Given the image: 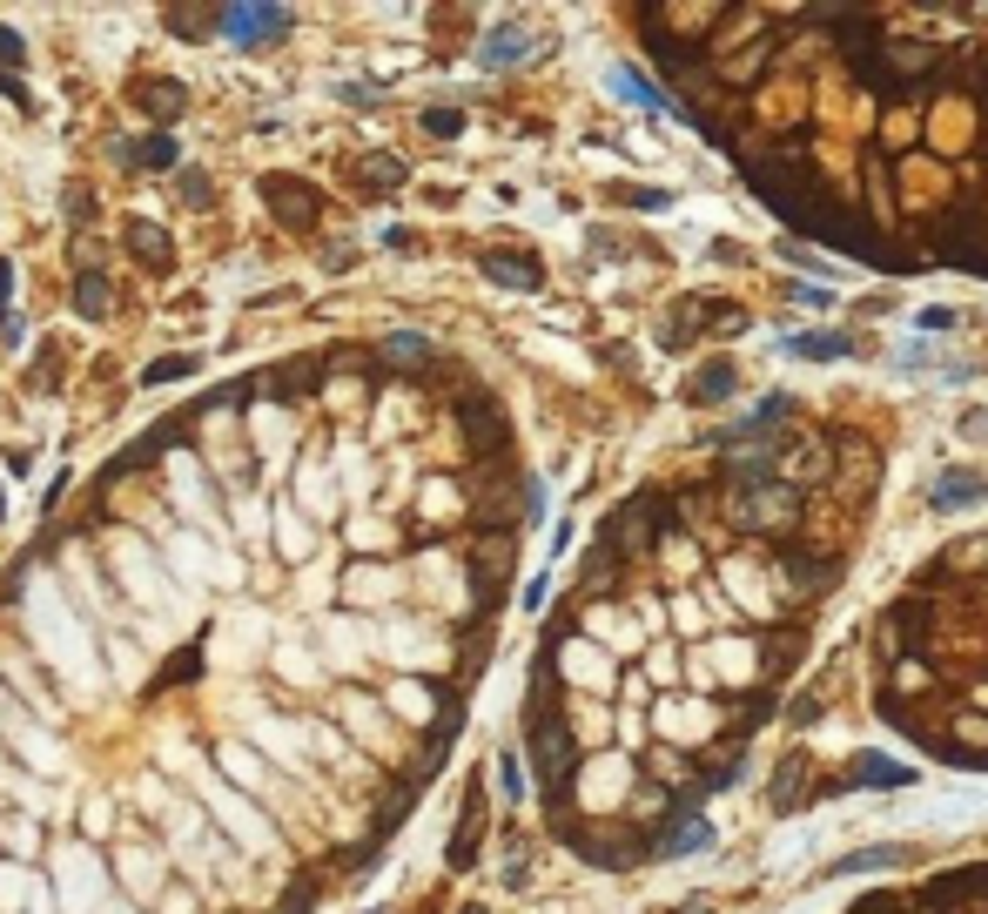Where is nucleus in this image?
<instances>
[{
    "mask_svg": "<svg viewBox=\"0 0 988 914\" xmlns=\"http://www.w3.org/2000/svg\"><path fill=\"white\" fill-rule=\"evenodd\" d=\"M612 88H619V95H632L639 108H659V115H673V102L659 95V88H652V81H645L639 67H612Z\"/></svg>",
    "mask_w": 988,
    "mask_h": 914,
    "instance_id": "ddd939ff",
    "label": "nucleus"
},
{
    "mask_svg": "<svg viewBox=\"0 0 988 914\" xmlns=\"http://www.w3.org/2000/svg\"><path fill=\"white\" fill-rule=\"evenodd\" d=\"M222 34L242 41V48L283 41V34H290V14H283V8H263V0H256V8H229V14H222Z\"/></svg>",
    "mask_w": 988,
    "mask_h": 914,
    "instance_id": "7ed1b4c3",
    "label": "nucleus"
},
{
    "mask_svg": "<svg viewBox=\"0 0 988 914\" xmlns=\"http://www.w3.org/2000/svg\"><path fill=\"white\" fill-rule=\"evenodd\" d=\"M464 914H484V907H464Z\"/></svg>",
    "mask_w": 988,
    "mask_h": 914,
    "instance_id": "7c9ffc66",
    "label": "nucleus"
},
{
    "mask_svg": "<svg viewBox=\"0 0 988 914\" xmlns=\"http://www.w3.org/2000/svg\"><path fill=\"white\" fill-rule=\"evenodd\" d=\"M518 61H532V34H525L518 21H505V28L484 34V67H518Z\"/></svg>",
    "mask_w": 988,
    "mask_h": 914,
    "instance_id": "6e6552de",
    "label": "nucleus"
},
{
    "mask_svg": "<svg viewBox=\"0 0 988 914\" xmlns=\"http://www.w3.org/2000/svg\"><path fill=\"white\" fill-rule=\"evenodd\" d=\"M961 438H975V444L988 438V410H968V418H961Z\"/></svg>",
    "mask_w": 988,
    "mask_h": 914,
    "instance_id": "c85d7f7f",
    "label": "nucleus"
},
{
    "mask_svg": "<svg viewBox=\"0 0 988 914\" xmlns=\"http://www.w3.org/2000/svg\"><path fill=\"white\" fill-rule=\"evenodd\" d=\"M975 497H988V477H975V471H942L935 491H928V505H935V512H961V505H975Z\"/></svg>",
    "mask_w": 988,
    "mask_h": 914,
    "instance_id": "423d86ee",
    "label": "nucleus"
},
{
    "mask_svg": "<svg viewBox=\"0 0 988 914\" xmlns=\"http://www.w3.org/2000/svg\"><path fill=\"white\" fill-rule=\"evenodd\" d=\"M680 914H706V907H700V901H686V907H680Z\"/></svg>",
    "mask_w": 988,
    "mask_h": 914,
    "instance_id": "c756f323",
    "label": "nucleus"
},
{
    "mask_svg": "<svg viewBox=\"0 0 988 914\" xmlns=\"http://www.w3.org/2000/svg\"><path fill=\"white\" fill-rule=\"evenodd\" d=\"M21 61H28V41H21L14 28H0V74H14Z\"/></svg>",
    "mask_w": 988,
    "mask_h": 914,
    "instance_id": "b1692460",
    "label": "nucleus"
},
{
    "mask_svg": "<svg viewBox=\"0 0 988 914\" xmlns=\"http://www.w3.org/2000/svg\"><path fill=\"white\" fill-rule=\"evenodd\" d=\"M323 384V364L309 357V364H290V370H276L270 377V397H303V390H316Z\"/></svg>",
    "mask_w": 988,
    "mask_h": 914,
    "instance_id": "2eb2a0df",
    "label": "nucleus"
},
{
    "mask_svg": "<svg viewBox=\"0 0 988 914\" xmlns=\"http://www.w3.org/2000/svg\"><path fill=\"white\" fill-rule=\"evenodd\" d=\"M102 309H108V276H102L95 263H81V270H74V316L95 323Z\"/></svg>",
    "mask_w": 988,
    "mask_h": 914,
    "instance_id": "9d476101",
    "label": "nucleus"
},
{
    "mask_svg": "<svg viewBox=\"0 0 988 914\" xmlns=\"http://www.w3.org/2000/svg\"><path fill=\"white\" fill-rule=\"evenodd\" d=\"M88 209H95L88 182H67V222H74V229H88Z\"/></svg>",
    "mask_w": 988,
    "mask_h": 914,
    "instance_id": "5701e85b",
    "label": "nucleus"
},
{
    "mask_svg": "<svg viewBox=\"0 0 988 914\" xmlns=\"http://www.w3.org/2000/svg\"><path fill=\"white\" fill-rule=\"evenodd\" d=\"M309 907H316V881H309V874H296V881L283 887V901H276L270 914H309Z\"/></svg>",
    "mask_w": 988,
    "mask_h": 914,
    "instance_id": "a211bd4d",
    "label": "nucleus"
},
{
    "mask_svg": "<svg viewBox=\"0 0 988 914\" xmlns=\"http://www.w3.org/2000/svg\"><path fill=\"white\" fill-rule=\"evenodd\" d=\"M189 680H202V639H196V645H182V652L169 659V666L155 673V693H169V686H189Z\"/></svg>",
    "mask_w": 988,
    "mask_h": 914,
    "instance_id": "4468645a",
    "label": "nucleus"
},
{
    "mask_svg": "<svg viewBox=\"0 0 988 914\" xmlns=\"http://www.w3.org/2000/svg\"><path fill=\"white\" fill-rule=\"evenodd\" d=\"M484 276L505 290H538V263L532 256H484Z\"/></svg>",
    "mask_w": 988,
    "mask_h": 914,
    "instance_id": "9b49d317",
    "label": "nucleus"
},
{
    "mask_svg": "<svg viewBox=\"0 0 988 914\" xmlns=\"http://www.w3.org/2000/svg\"><path fill=\"white\" fill-rule=\"evenodd\" d=\"M202 370V357H155L148 370H141V384H182V377H196Z\"/></svg>",
    "mask_w": 988,
    "mask_h": 914,
    "instance_id": "dca6fc26",
    "label": "nucleus"
},
{
    "mask_svg": "<svg viewBox=\"0 0 988 914\" xmlns=\"http://www.w3.org/2000/svg\"><path fill=\"white\" fill-rule=\"evenodd\" d=\"M693 397H700V403H706V397H733V370H726V364H719V370H706V384H700Z\"/></svg>",
    "mask_w": 988,
    "mask_h": 914,
    "instance_id": "a878e982",
    "label": "nucleus"
},
{
    "mask_svg": "<svg viewBox=\"0 0 988 914\" xmlns=\"http://www.w3.org/2000/svg\"><path fill=\"white\" fill-rule=\"evenodd\" d=\"M357 182H364V189H397V182H403V161H397V155H370V169H364Z\"/></svg>",
    "mask_w": 988,
    "mask_h": 914,
    "instance_id": "6ab92c4d",
    "label": "nucleus"
},
{
    "mask_svg": "<svg viewBox=\"0 0 988 914\" xmlns=\"http://www.w3.org/2000/svg\"><path fill=\"white\" fill-rule=\"evenodd\" d=\"M122 235H128V256H135V263H148L155 276H169V270H176V249H169V235H161L155 222H128Z\"/></svg>",
    "mask_w": 988,
    "mask_h": 914,
    "instance_id": "39448f33",
    "label": "nucleus"
},
{
    "mask_svg": "<svg viewBox=\"0 0 988 914\" xmlns=\"http://www.w3.org/2000/svg\"><path fill=\"white\" fill-rule=\"evenodd\" d=\"M263 202L276 209L283 229H316V216H323V196L296 176H263Z\"/></svg>",
    "mask_w": 988,
    "mask_h": 914,
    "instance_id": "f03ea898",
    "label": "nucleus"
},
{
    "mask_svg": "<svg viewBox=\"0 0 988 914\" xmlns=\"http://www.w3.org/2000/svg\"><path fill=\"white\" fill-rule=\"evenodd\" d=\"M108 155L122 161V169H148V176H161V169H176V135L169 128H155L148 141H108Z\"/></svg>",
    "mask_w": 988,
    "mask_h": 914,
    "instance_id": "20e7f679",
    "label": "nucleus"
},
{
    "mask_svg": "<svg viewBox=\"0 0 988 914\" xmlns=\"http://www.w3.org/2000/svg\"><path fill=\"white\" fill-rule=\"evenodd\" d=\"M424 128H431V135H444V141H451V135H458V128H464V115H458V108H431V115H424Z\"/></svg>",
    "mask_w": 988,
    "mask_h": 914,
    "instance_id": "393cba45",
    "label": "nucleus"
},
{
    "mask_svg": "<svg viewBox=\"0 0 988 914\" xmlns=\"http://www.w3.org/2000/svg\"><path fill=\"white\" fill-rule=\"evenodd\" d=\"M793 296H800V303H807V309H828V303H834V290H813V283H800V290H793Z\"/></svg>",
    "mask_w": 988,
    "mask_h": 914,
    "instance_id": "cd10ccee",
    "label": "nucleus"
},
{
    "mask_svg": "<svg viewBox=\"0 0 988 914\" xmlns=\"http://www.w3.org/2000/svg\"><path fill=\"white\" fill-rule=\"evenodd\" d=\"M922 329H928V337H942V329H955V309H942V303H935V309H922Z\"/></svg>",
    "mask_w": 988,
    "mask_h": 914,
    "instance_id": "bb28decb",
    "label": "nucleus"
},
{
    "mask_svg": "<svg viewBox=\"0 0 988 914\" xmlns=\"http://www.w3.org/2000/svg\"><path fill=\"white\" fill-rule=\"evenodd\" d=\"M854 344L841 337V329H807V337H793L787 344V357H807V364H834V357H848Z\"/></svg>",
    "mask_w": 988,
    "mask_h": 914,
    "instance_id": "1a4fd4ad",
    "label": "nucleus"
},
{
    "mask_svg": "<svg viewBox=\"0 0 988 914\" xmlns=\"http://www.w3.org/2000/svg\"><path fill=\"white\" fill-rule=\"evenodd\" d=\"M383 357H390V364H431V344L403 329V337H390V344H383Z\"/></svg>",
    "mask_w": 988,
    "mask_h": 914,
    "instance_id": "aec40b11",
    "label": "nucleus"
},
{
    "mask_svg": "<svg viewBox=\"0 0 988 914\" xmlns=\"http://www.w3.org/2000/svg\"><path fill=\"white\" fill-rule=\"evenodd\" d=\"M169 28L182 41H209V34H222V8H169Z\"/></svg>",
    "mask_w": 988,
    "mask_h": 914,
    "instance_id": "f8f14e48",
    "label": "nucleus"
},
{
    "mask_svg": "<svg viewBox=\"0 0 988 914\" xmlns=\"http://www.w3.org/2000/svg\"><path fill=\"white\" fill-rule=\"evenodd\" d=\"M861 787H908L915 774L908 767H894V760H861V774H854Z\"/></svg>",
    "mask_w": 988,
    "mask_h": 914,
    "instance_id": "f3484780",
    "label": "nucleus"
},
{
    "mask_svg": "<svg viewBox=\"0 0 988 914\" xmlns=\"http://www.w3.org/2000/svg\"><path fill=\"white\" fill-rule=\"evenodd\" d=\"M464 438H498V418H491V403H464Z\"/></svg>",
    "mask_w": 988,
    "mask_h": 914,
    "instance_id": "4be33fe9",
    "label": "nucleus"
},
{
    "mask_svg": "<svg viewBox=\"0 0 988 914\" xmlns=\"http://www.w3.org/2000/svg\"><path fill=\"white\" fill-rule=\"evenodd\" d=\"M135 102H141L161 128H169V122L189 108V88H182V81H135Z\"/></svg>",
    "mask_w": 988,
    "mask_h": 914,
    "instance_id": "0eeeda50",
    "label": "nucleus"
},
{
    "mask_svg": "<svg viewBox=\"0 0 988 914\" xmlns=\"http://www.w3.org/2000/svg\"><path fill=\"white\" fill-rule=\"evenodd\" d=\"M700 848H713V827H706V820H686L680 834L666 841V854H700Z\"/></svg>",
    "mask_w": 988,
    "mask_h": 914,
    "instance_id": "412c9836",
    "label": "nucleus"
},
{
    "mask_svg": "<svg viewBox=\"0 0 988 914\" xmlns=\"http://www.w3.org/2000/svg\"><path fill=\"white\" fill-rule=\"evenodd\" d=\"M182 438H189V418H169V424H155V431H148V438H135V444H128V451H115V458H108V471H102V477H95V491H108V484H122V477H128V471H141V464H155V458H161V451H176V444H182Z\"/></svg>",
    "mask_w": 988,
    "mask_h": 914,
    "instance_id": "f257e3e1",
    "label": "nucleus"
}]
</instances>
